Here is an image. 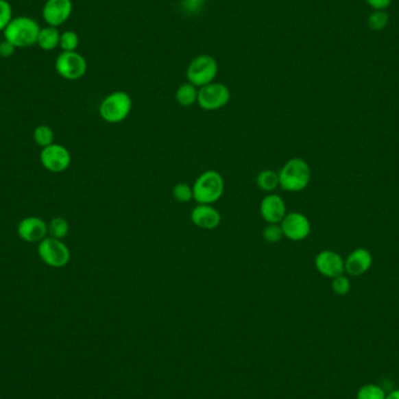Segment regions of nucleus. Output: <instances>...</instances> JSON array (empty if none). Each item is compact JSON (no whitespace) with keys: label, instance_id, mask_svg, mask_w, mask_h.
<instances>
[{"label":"nucleus","instance_id":"nucleus-9","mask_svg":"<svg viewBox=\"0 0 399 399\" xmlns=\"http://www.w3.org/2000/svg\"><path fill=\"white\" fill-rule=\"evenodd\" d=\"M284 237L293 242H302L309 237L312 226L309 217L302 213L293 212L286 214L280 222Z\"/></svg>","mask_w":399,"mask_h":399},{"label":"nucleus","instance_id":"nucleus-11","mask_svg":"<svg viewBox=\"0 0 399 399\" xmlns=\"http://www.w3.org/2000/svg\"><path fill=\"white\" fill-rule=\"evenodd\" d=\"M73 13L71 0H47L43 8L45 23L51 27H58L64 24Z\"/></svg>","mask_w":399,"mask_h":399},{"label":"nucleus","instance_id":"nucleus-25","mask_svg":"<svg viewBox=\"0 0 399 399\" xmlns=\"http://www.w3.org/2000/svg\"><path fill=\"white\" fill-rule=\"evenodd\" d=\"M34 141L38 145L47 147V146L51 145L54 141V133L48 126H38L34 131Z\"/></svg>","mask_w":399,"mask_h":399},{"label":"nucleus","instance_id":"nucleus-7","mask_svg":"<svg viewBox=\"0 0 399 399\" xmlns=\"http://www.w3.org/2000/svg\"><path fill=\"white\" fill-rule=\"evenodd\" d=\"M55 69L63 79L76 81L86 75L88 63L77 51H62L55 60Z\"/></svg>","mask_w":399,"mask_h":399},{"label":"nucleus","instance_id":"nucleus-32","mask_svg":"<svg viewBox=\"0 0 399 399\" xmlns=\"http://www.w3.org/2000/svg\"><path fill=\"white\" fill-rule=\"evenodd\" d=\"M385 399H399V389H395V390L387 394V398Z\"/></svg>","mask_w":399,"mask_h":399},{"label":"nucleus","instance_id":"nucleus-2","mask_svg":"<svg viewBox=\"0 0 399 399\" xmlns=\"http://www.w3.org/2000/svg\"><path fill=\"white\" fill-rule=\"evenodd\" d=\"M39 24L29 16H16L5 28L4 38L16 48L32 47L36 45L39 36Z\"/></svg>","mask_w":399,"mask_h":399},{"label":"nucleus","instance_id":"nucleus-16","mask_svg":"<svg viewBox=\"0 0 399 399\" xmlns=\"http://www.w3.org/2000/svg\"><path fill=\"white\" fill-rule=\"evenodd\" d=\"M48 227L39 217H26L20 222L18 234L25 242H41L46 239Z\"/></svg>","mask_w":399,"mask_h":399},{"label":"nucleus","instance_id":"nucleus-12","mask_svg":"<svg viewBox=\"0 0 399 399\" xmlns=\"http://www.w3.org/2000/svg\"><path fill=\"white\" fill-rule=\"evenodd\" d=\"M314 264L317 272L326 278L332 279L345 274V259L335 251H321L317 254Z\"/></svg>","mask_w":399,"mask_h":399},{"label":"nucleus","instance_id":"nucleus-29","mask_svg":"<svg viewBox=\"0 0 399 399\" xmlns=\"http://www.w3.org/2000/svg\"><path fill=\"white\" fill-rule=\"evenodd\" d=\"M16 46L8 40H4L0 43V56H3V58H11L16 53Z\"/></svg>","mask_w":399,"mask_h":399},{"label":"nucleus","instance_id":"nucleus-5","mask_svg":"<svg viewBox=\"0 0 399 399\" xmlns=\"http://www.w3.org/2000/svg\"><path fill=\"white\" fill-rule=\"evenodd\" d=\"M219 74V63L212 55L201 54L191 61L186 71L188 82L196 88H202L214 82Z\"/></svg>","mask_w":399,"mask_h":399},{"label":"nucleus","instance_id":"nucleus-13","mask_svg":"<svg viewBox=\"0 0 399 399\" xmlns=\"http://www.w3.org/2000/svg\"><path fill=\"white\" fill-rule=\"evenodd\" d=\"M259 212L266 223H280L287 214L285 201L278 194L270 193L263 197Z\"/></svg>","mask_w":399,"mask_h":399},{"label":"nucleus","instance_id":"nucleus-23","mask_svg":"<svg viewBox=\"0 0 399 399\" xmlns=\"http://www.w3.org/2000/svg\"><path fill=\"white\" fill-rule=\"evenodd\" d=\"M389 24V14L382 10H374V12L369 16L368 26L372 31H382Z\"/></svg>","mask_w":399,"mask_h":399},{"label":"nucleus","instance_id":"nucleus-18","mask_svg":"<svg viewBox=\"0 0 399 399\" xmlns=\"http://www.w3.org/2000/svg\"><path fill=\"white\" fill-rule=\"evenodd\" d=\"M197 95L199 89L192 83H184L181 84L176 93V102L179 103L181 106H191L197 103Z\"/></svg>","mask_w":399,"mask_h":399},{"label":"nucleus","instance_id":"nucleus-14","mask_svg":"<svg viewBox=\"0 0 399 399\" xmlns=\"http://www.w3.org/2000/svg\"><path fill=\"white\" fill-rule=\"evenodd\" d=\"M193 224L204 230H214L219 228L222 216L213 204H199L191 213Z\"/></svg>","mask_w":399,"mask_h":399},{"label":"nucleus","instance_id":"nucleus-10","mask_svg":"<svg viewBox=\"0 0 399 399\" xmlns=\"http://www.w3.org/2000/svg\"><path fill=\"white\" fill-rule=\"evenodd\" d=\"M41 164L45 169L51 172L60 173L66 171L71 165V153L64 146L51 144L43 147L41 156Z\"/></svg>","mask_w":399,"mask_h":399},{"label":"nucleus","instance_id":"nucleus-4","mask_svg":"<svg viewBox=\"0 0 399 399\" xmlns=\"http://www.w3.org/2000/svg\"><path fill=\"white\" fill-rule=\"evenodd\" d=\"M132 106V98L128 93L114 91L103 99L99 106V114L106 123L117 124L129 117Z\"/></svg>","mask_w":399,"mask_h":399},{"label":"nucleus","instance_id":"nucleus-6","mask_svg":"<svg viewBox=\"0 0 399 399\" xmlns=\"http://www.w3.org/2000/svg\"><path fill=\"white\" fill-rule=\"evenodd\" d=\"M231 93L223 83H209L199 89L197 104L206 111H216L227 106L230 101Z\"/></svg>","mask_w":399,"mask_h":399},{"label":"nucleus","instance_id":"nucleus-24","mask_svg":"<svg viewBox=\"0 0 399 399\" xmlns=\"http://www.w3.org/2000/svg\"><path fill=\"white\" fill-rule=\"evenodd\" d=\"M48 230L51 232V237L62 239L68 235L69 224L62 217H55V219H51Z\"/></svg>","mask_w":399,"mask_h":399},{"label":"nucleus","instance_id":"nucleus-20","mask_svg":"<svg viewBox=\"0 0 399 399\" xmlns=\"http://www.w3.org/2000/svg\"><path fill=\"white\" fill-rule=\"evenodd\" d=\"M387 392L380 384H364L357 390L356 399H385Z\"/></svg>","mask_w":399,"mask_h":399},{"label":"nucleus","instance_id":"nucleus-26","mask_svg":"<svg viewBox=\"0 0 399 399\" xmlns=\"http://www.w3.org/2000/svg\"><path fill=\"white\" fill-rule=\"evenodd\" d=\"M263 237L267 243H278L284 239L280 223H267L263 230Z\"/></svg>","mask_w":399,"mask_h":399},{"label":"nucleus","instance_id":"nucleus-27","mask_svg":"<svg viewBox=\"0 0 399 399\" xmlns=\"http://www.w3.org/2000/svg\"><path fill=\"white\" fill-rule=\"evenodd\" d=\"M332 290L334 293L337 294V295H341V297L347 295L350 292V290H352L350 280L346 276H343V274L332 278Z\"/></svg>","mask_w":399,"mask_h":399},{"label":"nucleus","instance_id":"nucleus-21","mask_svg":"<svg viewBox=\"0 0 399 399\" xmlns=\"http://www.w3.org/2000/svg\"><path fill=\"white\" fill-rule=\"evenodd\" d=\"M172 194L174 200L179 204H188V202H191L192 200H194L193 187L191 184H186V182L176 184L173 187Z\"/></svg>","mask_w":399,"mask_h":399},{"label":"nucleus","instance_id":"nucleus-22","mask_svg":"<svg viewBox=\"0 0 399 399\" xmlns=\"http://www.w3.org/2000/svg\"><path fill=\"white\" fill-rule=\"evenodd\" d=\"M80 45L79 34L74 31H66L60 36L59 47L62 51H76Z\"/></svg>","mask_w":399,"mask_h":399},{"label":"nucleus","instance_id":"nucleus-31","mask_svg":"<svg viewBox=\"0 0 399 399\" xmlns=\"http://www.w3.org/2000/svg\"><path fill=\"white\" fill-rule=\"evenodd\" d=\"M204 0H184L188 8H199L204 4Z\"/></svg>","mask_w":399,"mask_h":399},{"label":"nucleus","instance_id":"nucleus-15","mask_svg":"<svg viewBox=\"0 0 399 399\" xmlns=\"http://www.w3.org/2000/svg\"><path fill=\"white\" fill-rule=\"evenodd\" d=\"M372 265V254L370 251L359 247L352 251L345 261V272L352 277H360L367 274Z\"/></svg>","mask_w":399,"mask_h":399},{"label":"nucleus","instance_id":"nucleus-3","mask_svg":"<svg viewBox=\"0 0 399 399\" xmlns=\"http://www.w3.org/2000/svg\"><path fill=\"white\" fill-rule=\"evenodd\" d=\"M192 187L197 204H214L223 195V176L214 169L204 171L196 178Z\"/></svg>","mask_w":399,"mask_h":399},{"label":"nucleus","instance_id":"nucleus-30","mask_svg":"<svg viewBox=\"0 0 399 399\" xmlns=\"http://www.w3.org/2000/svg\"><path fill=\"white\" fill-rule=\"evenodd\" d=\"M365 1L374 10H382V11H385L392 3V0H365Z\"/></svg>","mask_w":399,"mask_h":399},{"label":"nucleus","instance_id":"nucleus-28","mask_svg":"<svg viewBox=\"0 0 399 399\" xmlns=\"http://www.w3.org/2000/svg\"><path fill=\"white\" fill-rule=\"evenodd\" d=\"M12 19V6L8 0H0V32H4Z\"/></svg>","mask_w":399,"mask_h":399},{"label":"nucleus","instance_id":"nucleus-19","mask_svg":"<svg viewBox=\"0 0 399 399\" xmlns=\"http://www.w3.org/2000/svg\"><path fill=\"white\" fill-rule=\"evenodd\" d=\"M256 184L263 192L272 193L276 188L279 187L278 173L272 169H263L256 176Z\"/></svg>","mask_w":399,"mask_h":399},{"label":"nucleus","instance_id":"nucleus-8","mask_svg":"<svg viewBox=\"0 0 399 399\" xmlns=\"http://www.w3.org/2000/svg\"><path fill=\"white\" fill-rule=\"evenodd\" d=\"M40 258L47 265L60 269L71 261V251L61 239L47 237L40 242L38 247Z\"/></svg>","mask_w":399,"mask_h":399},{"label":"nucleus","instance_id":"nucleus-1","mask_svg":"<svg viewBox=\"0 0 399 399\" xmlns=\"http://www.w3.org/2000/svg\"><path fill=\"white\" fill-rule=\"evenodd\" d=\"M278 176L279 187L286 192L298 193L309 186L312 179V171L307 161L302 158H292L286 161Z\"/></svg>","mask_w":399,"mask_h":399},{"label":"nucleus","instance_id":"nucleus-17","mask_svg":"<svg viewBox=\"0 0 399 399\" xmlns=\"http://www.w3.org/2000/svg\"><path fill=\"white\" fill-rule=\"evenodd\" d=\"M60 36L61 34L56 27L48 26V27L41 28L36 45L43 51H54L55 48L59 47Z\"/></svg>","mask_w":399,"mask_h":399}]
</instances>
